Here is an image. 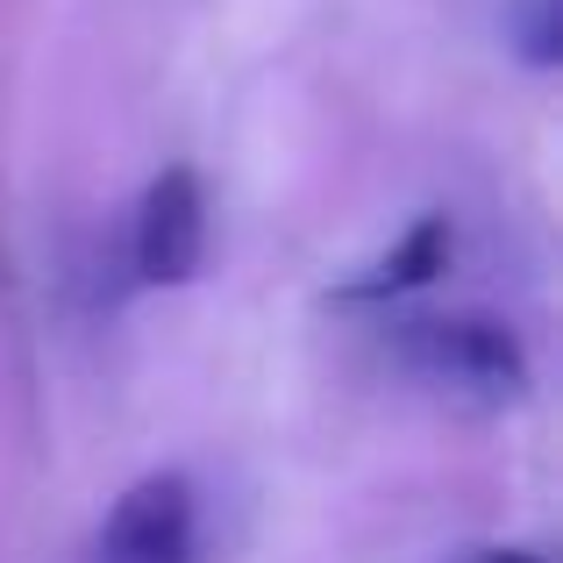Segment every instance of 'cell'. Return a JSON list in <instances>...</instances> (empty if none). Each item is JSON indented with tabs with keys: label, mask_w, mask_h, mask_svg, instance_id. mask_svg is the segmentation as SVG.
I'll return each mask as SVG.
<instances>
[{
	"label": "cell",
	"mask_w": 563,
	"mask_h": 563,
	"mask_svg": "<svg viewBox=\"0 0 563 563\" xmlns=\"http://www.w3.org/2000/svg\"><path fill=\"white\" fill-rule=\"evenodd\" d=\"M407 364L428 385H456V393L514 399L528 385L521 343L493 321H407Z\"/></svg>",
	"instance_id": "cell-1"
},
{
	"label": "cell",
	"mask_w": 563,
	"mask_h": 563,
	"mask_svg": "<svg viewBox=\"0 0 563 563\" xmlns=\"http://www.w3.org/2000/svg\"><path fill=\"white\" fill-rule=\"evenodd\" d=\"M129 250H136L143 286H186V278L200 272V257H207V186L192 179L186 165L157 172V179L143 186Z\"/></svg>",
	"instance_id": "cell-2"
},
{
	"label": "cell",
	"mask_w": 563,
	"mask_h": 563,
	"mask_svg": "<svg viewBox=\"0 0 563 563\" xmlns=\"http://www.w3.org/2000/svg\"><path fill=\"white\" fill-rule=\"evenodd\" d=\"M200 556V514L186 478H143L100 528V563H192Z\"/></svg>",
	"instance_id": "cell-3"
},
{
	"label": "cell",
	"mask_w": 563,
	"mask_h": 563,
	"mask_svg": "<svg viewBox=\"0 0 563 563\" xmlns=\"http://www.w3.org/2000/svg\"><path fill=\"white\" fill-rule=\"evenodd\" d=\"M435 264H442V221H421V229L407 235V250L378 264L372 292H385V286H413V278H428V272H435Z\"/></svg>",
	"instance_id": "cell-4"
},
{
	"label": "cell",
	"mask_w": 563,
	"mask_h": 563,
	"mask_svg": "<svg viewBox=\"0 0 563 563\" xmlns=\"http://www.w3.org/2000/svg\"><path fill=\"white\" fill-rule=\"evenodd\" d=\"M521 22H528V43H521L528 65H550V57H556V0H528Z\"/></svg>",
	"instance_id": "cell-5"
},
{
	"label": "cell",
	"mask_w": 563,
	"mask_h": 563,
	"mask_svg": "<svg viewBox=\"0 0 563 563\" xmlns=\"http://www.w3.org/2000/svg\"><path fill=\"white\" fill-rule=\"evenodd\" d=\"M493 563H542V556H521V550H507V556H493Z\"/></svg>",
	"instance_id": "cell-6"
}]
</instances>
